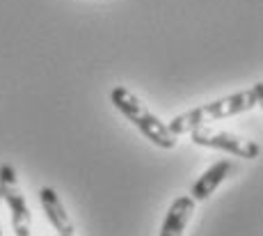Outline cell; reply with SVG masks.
<instances>
[{"label": "cell", "mask_w": 263, "mask_h": 236, "mask_svg": "<svg viewBox=\"0 0 263 236\" xmlns=\"http://www.w3.org/2000/svg\"><path fill=\"white\" fill-rule=\"evenodd\" d=\"M190 135H192V142L195 144L211 147V149H222V152H231L234 156H240V158L254 160L261 152V147L254 142V140L229 133V131H209V129H204V126H197L190 131Z\"/></svg>", "instance_id": "277c9868"}, {"label": "cell", "mask_w": 263, "mask_h": 236, "mask_svg": "<svg viewBox=\"0 0 263 236\" xmlns=\"http://www.w3.org/2000/svg\"><path fill=\"white\" fill-rule=\"evenodd\" d=\"M0 197L7 202L12 211V227L16 236L32 234V213L28 209L21 188H18V177L12 165H0Z\"/></svg>", "instance_id": "3957f363"}, {"label": "cell", "mask_w": 263, "mask_h": 236, "mask_svg": "<svg viewBox=\"0 0 263 236\" xmlns=\"http://www.w3.org/2000/svg\"><path fill=\"white\" fill-rule=\"evenodd\" d=\"M261 99H263V83H256L250 89H242V92H236L231 97L217 99V101H211L206 105H199V108H192L188 113L176 115L167 126L179 138V135L190 133L197 126H206L209 122H215V119H224V117H231V115L247 113V110L256 108L261 103Z\"/></svg>", "instance_id": "6da1fadb"}, {"label": "cell", "mask_w": 263, "mask_h": 236, "mask_svg": "<svg viewBox=\"0 0 263 236\" xmlns=\"http://www.w3.org/2000/svg\"><path fill=\"white\" fill-rule=\"evenodd\" d=\"M231 170H234V165H231L229 160H217L215 165H211V168L195 181V186H192V190H190V197L195 199V202H206V199L215 193L217 186L229 177Z\"/></svg>", "instance_id": "52a82bcc"}, {"label": "cell", "mask_w": 263, "mask_h": 236, "mask_svg": "<svg viewBox=\"0 0 263 236\" xmlns=\"http://www.w3.org/2000/svg\"><path fill=\"white\" fill-rule=\"evenodd\" d=\"M192 211H195V199L190 195H181L170 204V211L165 215V223L160 227V236H183V229L188 227Z\"/></svg>", "instance_id": "8992f818"}, {"label": "cell", "mask_w": 263, "mask_h": 236, "mask_svg": "<svg viewBox=\"0 0 263 236\" xmlns=\"http://www.w3.org/2000/svg\"><path fill=\"white\" fill-rule=\"evenodd\" d=\"M110 101H112L115 108H117L130 124H135V126L140 129V133H142L146 140H151L156 147H160V149H174L176 147V140L179 138H176V135L170 131L167 124L160 122V119L156 117L130 89L117 85V87L110 92Z\"/></svg>", "instance_id": "7a4b0ae2"}, {"label": "cell", "mask_w": 263, "mask_h": 236, "mask_svg": "<svg viewBox=\"0 0 263 236\" xmlns=\"http://www.w3.org/2000/svg\"><path fill=\"white\" fill-rule=\"evenodd\" d=\"M0 199H3V197H0Z\"/></svg>", "instance_id": "ba28073f"}, {"label": "cell", "mask_w": 263, "mask_h": 236, "mask_svg": "<svg viewBox=\"0 0 263 236\" xmlns=\"http://www.w3.org/2000/svg\"><path fill=\"white\" fill-rule=\"evenodd\" d=\"M39 202H42L44 211H46V218L50 220V225L58 229V236H76V227L71 218L64 211L62 199H60V195L53 188H48V186L39 188Z\"/></svg>", "instance_id": "5b68a950"}]
</instances>
